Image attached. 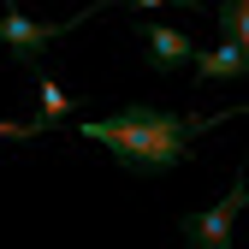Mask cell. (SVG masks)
Instances as JSON below:
<instances>
[{"mask_svg": "<svg viewBox=\"0 0 249 249\" xmlns=\"http://www.w3.org/2000/svg\"><path fill=\"white\" fill-rule=\"evenodd\" d=\"M220 24H226V36H237L243 53H249V0H226V6H220Z\"/></svg>", "mask_w": 249, "mask_h": 249, "instance_id": "7", "label": "cell"}, {"mask_svg": "<svg viewBox=\"0 0 249 249\" xmlns=\"http://www.w3.org/2000/svg\"><path fill=\"white\" fill-rule=\"evenodd\" d=\"M89 12H77V18H59V24H36V18H24L12 0L0 6V42H6V53L18 59V66H42V48L48 42H59L66 30H77Z\"/></svg>", "mask_w": 249, "mask_h": 249, "instance_id": "3", "label": "cell"}, {"mask_svg": "<svg viewBox=\"0 0 249 249\" xmlns=\"http://www.w3.org/2000/svg\"><path fill=\"white\" fill-rule=\"evenodd\" d=\"M142 59L154 71H178V66H196V42L172 24H142Z\"/></svg>", "mask_w": 249, "mask_h": 249, "instance_id": "4", "label": "cell"}, {"mask_svg": "<svg viewBox=\"0 0 249 249\" xmlns=\"http://www.w3.org/2000/svg\"><path fill=\"white\" fill-rule=\"evenodd\" d=\"M226 119L231 113H196V119H184V113H166V107H124V113H107V119H83L77 137L101 142L124 172L160 178V172H172V166L190 160V137L202 131V124H226Z\"/></svg>", "mask_w": 249, "mask_h": 249, "instance_id": "1", "label": "cell"}, {"mask_svg": "<svg viewBox=\"0 0 249 249\" xmlns=\"http://www.w3.org/2000/svg\"><path fill=\"white\" fill-rule=\"evenodd\" d=\"M36 101H42V119H48V124H59L66 113H77V101H71V95H66V89H59L48 71H36Z\"/></svg>", "mask_w": 249, "mask_h": 249, "instance_id": "6", "label": "cell"}, {"mask_svg": "<svg viewBox=\"0 0 249 249\" xmlns=\"http://www.w3.org/2000/svg\"><path fill=\"white\" fill-rule=\"evenodd\" d=\"M220 77H249V53H243L237 36H226L220 48L196 53V83H220Z\"/></svg>", "mask_w": 249, "mask_h": 249, "instance_id": "5", "label": "cell"}, {"mask_svg": "<svg viewBox=\"0 0 249 249\" xmlns=\"http://www.w3.org/2000/svg\"><path fill=\"white\" fill-rule=\"evenodd\" d=\"M53 131L48 119H0V142H30V137H42Z\"/></svg>", "mask_w": 249, "mask_h": 249, "instance_id": "8", "label": "cell"}, {"mask_svg": "<svg viewBox=\"0 0 249 249\" xmlns=\"http://www.w3.org/2000/svg\"><path fill=\"white\" fill-rule=\"evenodd\" d=\"M243 202H249V178L237 172V184L226 190V202L184 213V220H178V231L190 237L196 249H231V231H237V213H243Z\"/></svg>", "mask_w": 249, "mask_h": 249, "instance_id": "2", "label": "cell"}, {"mask_svg": "<svg viewBox=\"0 0 249 249\" xmlns=\"http://www.w3.org/2000/svg\"><path fill=\"white\" fill-rule=\"evenodd\" d=\"M119 6H202V0H119Z\"/></svg>", "mask_w": 249, "mask_h": 249, "instance_id": "9", "label": "cell"}]
</instances>
